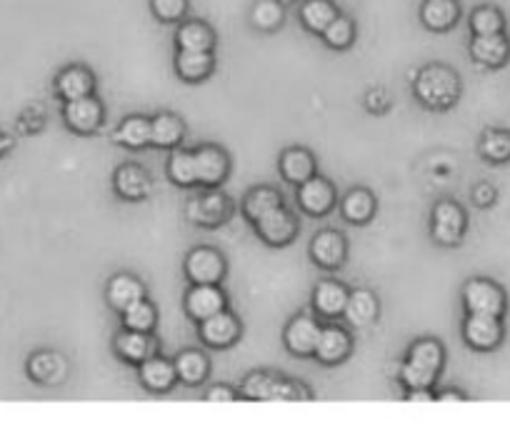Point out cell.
I'll use <instances>...</instances> for the list:
<instances>
[{
  "instance_id": "7",
  "label": "cell",
  "mask_w": 510,
  "mask_h": 430,
  "mask_svg": "<svg viewBox=\"0 0 510 430\" xmlns=\"http://www.w3.org/2000/svg\"><path fill=\"white\" fill-rule=\"evenodd\" d=\"M465 213L453 201H441L433 208V240L443 248H453L463 240Z\"/></svg>"
},
{
  "instance_id": "11",
  "label": "cell",
  "mask_w": 510,
  "mask_h": 430,
  "mask_svg": "<svg viewBox=\"0 0 510 430\" xmlns=\"http://www.w3.org/2000/svg\"><path fill=\"white\" fill-rule=\"evenodd\" d=\"M298 205L300 211H306L308 215H328L336 205V185L328 178L320 175H310L308 181L298 185Z\"/></svg>"
},
{
  "instance_id": "8",
  "label": "cell",
  "mask_w": 510,
  "mask_h": 430,
  "mask_svg": "<svg viewBox=\"0 0 510 430\" xmlns=\"http://www.w3.org/2000/svg\"><path fill=\"white\" fill-rule=\"evenodd\" d=\"M198 338L213 351H226L240 338V320L230 310H220L216 316L198 323Z\"/></svg>"
},
{
  "instance_id": "14",
  "label": "cell",
  "mask_w": 510,
  "mask_h": 430,
  "mask_svg": "<svg viewBox=\"0 0 510 430\" xmlns=\"http://www.w3.org/2000/svg\"><path fill=\"white\" fill-rule=\"evenodd\" d=\"M113 348L115 355H118L121 361L138 365V363L148 361L150 355L158 353V338H156L153 333H146V330L123 328L115 336Z\"/></svg>"
},
{
  "instance_id": "10",
  "label": "cell",
  "mask_w": 510,
  "mask_h": 430,
  "mask_svg": "<svg viewBox=\"0 0 510 430\" xmlns=\"http://www.w3.org/2000/svg\"><path fill=\"white\" fill-rule=\"evenodd\" d=\"M323 326L313 316H295L283 330L285 351L295 358H310L316 353Z\"/></svg>"
},
{
  "instance_id": "2",
  "label": "cell",
  "mask_w": 510,
  "mask_h": 430,
  "mask_svg": "<svg viewBox=\"0 0 510 430\" xmlns=\"http://www.w3.org/2000/svg\"><path fill=\"white\" fill-rule=\"evenodd\" d=\"M240 396L246 400H258V403H283V400H310L306 385L285 381L271 373H250L240 383Z\"/></svg>"
},
{
  "instance_id": "51",
  "label": "cell",
  "mask_w": 510,
  "mask_h": 430,
  "mask_svg": "<svg viewBox=\"0 0 510 430\" xmlns=\"http://www.w3.org/2000/svg\"><path fill=\"white\" fill-rule=\"evenodd\" d=\"M281 3H293V0H281Z\"/></svg>"
},
{
  "instance_id": "42",
  "label": "cell",
  "mask_w": 510,
  "mask_h": 430,
  "mask_svg": "<svg viewBox=\"0 0 510 430\" xmlns=\"http://www.w3.org/2000/svg\"><path fill=\"white\" fill-rule=\"evenodd\" d=\"M480 156L490 163L510 160V133L506 130H488L480 140Z\"/></svg>"
},
{
  "instance_id": "48",
  "label": "cell",
  "mask_w": 510,
  "mask_h": 430,
  "mask_svg": "<svg viewBox=\"0 0 510 430\" xmlns=\"http://www.w3.org/2000/svg\"><path fill=\"white\" fill-rule=\"evenodd\" d=\"M406 400L408 403H435V396L431 393V388H418V390H408Z\"/></svg>"
},
{
  "instance_id": "45",
  "label": "cell",
  "mask_w": 510,
  "mask_h": 430,
  "mask_svg": "<svg viewBox=\"0 0 510 430\" xmlns=\"http://www.w3.org/2000/svg\"><path fill=\"white\" fill-rule=\"evenodd\" d=\"M236 390L233 388H228V385H213L208 393H205V400L208 403H233L236 400Z\"/></svg>"
},
{
  "instance_id": "50",
  "label": "cell",
  "mask_w": 510,
  "mask_h": 430,
  "mask_svg": "<svg viewBox=\"0 0 510 430\" xmlns=\"http://www.w3.org/2000/svg\"><path fill=\"white\" fill-rule=\"evenodd\" d=\"M8 150H11V138L3 136V133H0V156H5Z\"/></svg>"
},
{
  "instance_id": "49",
  "label": "cell",
  "mask_w": 510,
  "mask_h": 430,
  "mask_svg": "<svg viewBox=\"0 0 510 430\" xmlns=\"http://www.w3.org/2000/svg\"><path fill=\"white\" fill-rule=\"evenodd\" d=\"M435 400H438V403H463L465 396H461V393H453V390H448V393H441V396H435Z\"/></svg>"
},
{
  "instance_id": "41",
  "label": "cell",
  "mask_w": 510,
  "mask_h": 430,
  "mask_svg": "<svg viewBox=\"0 0 510 430\" xmlns=\"http://www.w3.org/2000/svg\"><path fill=\"white\" fill-rule=\"evenodd\" d=\"M506 28V18L496 5H480L470 13V31L473 35H493L503 33Z\"/></svg>"
},
{
  "instance_id": "1",
  "label": "cell",
  "mask_w": 510,
  "mask_h": 430,
  "mask_svg": "<svg viewBox=\"0 0 510 430\" xmlns=\"http://www.w3.org/2000/svg\"><path fill=\"white\" fill-rule=\"evenodd\" d=\"M413 93L428 111H448L461 98V78L455 76L453 68L433 63L416 76Z\"/></svg>"
},
{
  "instance_id": "46",
  "label": "cell",
  "mask_w": 510,
  "mask_h": 430,
  "mask_svg": "<svg viewBox=\"0 0 510 430\" xmlns=\"http://www.w3.org/2000/svg\"><path fill=\"white\" fill-rule=\"evenodd\" d=\"M365 103H368V111H371V113H386L388 111V95L383 91L368 93Z\"/></svg>"
},
{
  "instance_id": "12",
  "label": "cell",
  "mask_w": 510,
  "mask_h": 430,
  "mask_svg": "<svg viewBox=\"0 0 510 430\" xmlns=\"http://www.w3.org/2000/svg\"><path fill=\"white\" fill-rule=\"evenodd\" d=\"M463 340L473 351H493L503 340V326L496 316H476L468 313L463 323Z\"/></svg>"
},
{
  "instance_id": "47",
  "label": "cell",
  "mask_w": 510,
  "mask_h": 430,
  "mask_svg": "<svg viewBox=\"0 0 510 430\" xmlns=\"http://www.w3.org/2000/svg\"><path fill=\"white\" fill-rule=\"evenodd\" d=\"M496 201V191L488 185V183H483V185H478L476 191H473V203L480 205V208H488V205Z\"/></svg>"
},
{
  "instance_id": "34",
  "label": "cell",
  "mask_w": 510,
  "mask_h": 430,
  "mask_svg": "<svg viewBox=\"0 0 510 430\" xmlns=\"http://www.w3.org/2000/svg\"><path fill=\"white\" fill-rule=\"evenodd\" d=\"M406 361L418 365L423 371H428V373L438 375L443 371V363H445V351H443V345L438 340L423 338L416 340V343L410 345Z\"/></svg>"
},
{
  "instance_id": "39",
  "label": "cell",
  "mask_w": 510,
  "mask_h": 430,
  "mask_svg": "<svg viewBox=\"0 0 510 430\" xmlns=\"http://www.w3.org/2000/svg\"><path fill=\"white\" fill-rule=\"evenodd\" d=\"M355 33H358V31H355V23H353L351 15L338 13L328 23V28L320 33V38H323V43L333 48V50H348V48L355 43Z\"/></svg>"
},
{
  "instance_id": "25",
  "label": "cell",
  "mask_w": 510,
  "mask_h": 430,
  "mask_svg": "<svg viewBox=\"0 0 510 430\" xmlns=\"http://www.w3.org/2000/svg\"><path fill=\"white\" fill-rule=\"evenodd\" d=\"M216 70L213 50H178L175 56V73L185 83H201Z\"/></svg>"
},
{
  "instance_id": "20",
  "label": "cell",
  "mask_w": 510,
  "mask_h": 430,
  "mask_svg": "<svg viewBox=\"0 0 510 430\" xmlns=\"http://www.w3.org/2000/svg\"><path fill=\"white\" fill-rule=\"evenodd\" d=\"M105 298H108V306L118 310V313H123L128 306H133L138 300L148 298V291L140 278L130 275V273H118V275H113L108 281Z\"/></svg>"
},
{
  "instance_id": "9",
  "label": "cell",
  "mask_w": 510,
  "mask_h": 430,
  "mask_svg": "<svg viewBox=\"0 0 510 430\" xmlns=\"http://www.w3.org/2000/svg\"><path fill=\"white\" fill-rule=\"evenodd\" d=\"M103 118H105V111L95 95H83L63 105V121L78 136H91L95 130H101Z\"/></svg>"
},
{
  "instance_id": "29",
  "label": "cell",
  "mask_w": 510,
  "mask_h": 430,
  "mask_svg": "<svg viewBox=\"0 0 510 430\" xmlns=\"http://www.w3.org/2000/svg\"><path fill=\"white\" fill-rule=\"evenodd\" d=\"M113 140L118 146L130 148V150H140V148L150 146L153 140V121L146 115H128L123 123L118 125L113 133Z\"/></svg>"
},
{
  "instance_id": "18",
  "label": "cell",
  "mask_w": 510,
  "mask_h": 430,
  "mask_svg": "<svg viewBox=\"0 0 510 430\" xmlns=\"http://www.w3.org/2000/svg\"><path fill=\"white\" fill-rule=\"evenodd\" d=\"M353 351V338L351 333L340 326H326L320 330V338L316 345V361L323 365H338L343 363Z\"/></svg>"
},
{
  "instance_id": "27",
  "label": "cell",
  "mask_w": 510,
  "mask_h": 430,
  "mask_svg": "<svg viewBox=\"0 0 510 430\" xmlns=\"http://www.w3.org/2000/svg\"><path fill=\"white\" fill-rule=\"evenodd\" d=\"M348 295L351 291L338 281H320L313 288V308L323 318H340L348 303Z\"/></svg>"
},
{
  "instance_id": "5",
  "label": "cell",
  "mask_w": 510,
  "mask_h": 430,
  "mask_svg": "<svg viewBox=\"0 0 510 430\" xmlns=\"http://www.w3.org/2000/svg\"><path fill=\"white\" fill-rule=\"evenodd\" d=\"M226 258L216 248H193L185 258V278L191 285H220L226 278Z\"/></svg>"
},
{
  "instance_id": "35",
  "label": "cell",
  "mask_w": 510,
  "mask_h": 430,
  "mask_svg": "<svg viewBox=\"0 0 510 430\" xmlns=\"http://www.w3.org/2000/svg\"><path fill=\"white\" fill-rule=\"evenodd\" d=\"M185 138V123L178 115L160 113L153 118V140L150 146L156 148H178Z\"/></svg>"
},
{
  "instance_id": "31",
  "label": "cell",
  "mask_w": 510,
  "mask_h": 430,
  "mask_svg": "<svg viewBox=\"0 0 510 430\" xmlns=\"http://www.w3.org/2000/svg\"><path fill=\"white\" fill-rule=\"evenodd\" d=\"M340 215L351 223V226H365L371 223L375 215V198L371 195V191L365 188H355L351 191L343 203H340Z\"/></svg>"
},
{
  "instance_id": "33",
  "label": "cell",
  "mask_w": 510,
  "mask_h": 430,
  "mask_svg": "<svg viewBox=\"0 0 510 430\" xmlns=\"http://www.w3.org/2000/svg\"><path fill=\"white\" fill-rule=\"evenodd\" d=\"M338 8H336V3L333 0H303V5H300V23L306 28L308 33H316L320 35L328 23L338 15Z\"/></svg>"
},
{
  "instance_id": "23",
  "label": "cell",
  "mask_w": 510,
  "mask_h": 430,
  "mask_svg": "<svg viewBox=\"0 0 510 430\" xmlns=\"http://www.w3.org/2000/svg\"><path fill=\"white\" fill-rule=\"evenodd\" d=\"M461 21L458 0H423L420 5V23L433 33H448Z\"/></svg>"
},
{
  "instance_id": "38",
  "label": "cell",
  "mask_w": 510,
  "mask_h": 430,
  "mask_svg": "<svg viewBox=\"0 0 510 430\" xmlns=\"http://www.w3.org/2000/svg\"><path fill=\"white\" fill-rule=\"evenodd\" d=\"M278 205H283V195L275 191V188H268V185L253 188V191L246 195V201H243V215L248 218L250 223H255L258 218L271 213L273 208H278Z\"/></svg>"
},
{
  "instance_id": "44",
  "label": "cell",
  "mask_w": 510,
  "mask_h": 430,
  "mask_svg": "<svg viewBox=\"0 0 510 430\" xmlns=\"http://www.w3.org/2000/svg\"><path fill=\"white\" fill-rule=\"evenodd\" d=\"M398 378H400V383L406 385L408 390H418V388H431L433 383H435V378L438 375L435 373H428V371H423V368H418V365H413V363H403L400 365V373H398Z\"/></svg>"
},
{
  "instance_id": "15",
  "label": "cell",
  "mask_w": 510,
  "mask_h": 430,
  "mask_svg": "<svg viewBox=\"0 0 510 430\" xmlns=\"http://www.w3.org/2000/svg\"><path fill=\"white\" fill-rule=\"evenodd\" d=\"M195 163H198V185L203 188H220L230 173V158L226 150L218 146L198 148Z\"/></svg>"
},
{
  "instance_id": "17",
  "label": "cell",
  "mask_w": 510,
  "mask_h": 430,
  "mask_svg": "<svg viewBox=\"0 0 510 430\" xmlns=\"http://www.w3.org/2000/svg\"><path fill=\"white\" fill-rule=\"evenodd\" d=\"M138 381L150 393H168L170 388L175 385V381H178L175 363L156 353L148 361L138 363Z\"/></svg>"
},
{
  "instance_id": "40",
  "label": "cell",
  "mask_w": 510,
  "mask_h": 430,
  "mask_svg": "<svg viewBox=\"0 0 510 430\" xmlns=\"http://www.w3.org/2000/svg\"><path fill=\"white\" fill-rule=\"evenodd\" d=\"M121 320H123V328L128 330H146V333H153L156 328V323H158V310L156 306L143 298V300H138L133 306H128L121 313Z\"/></svg>"
},
{
  "instance_id": "19",
  "label": "cell",
  "mask_w": 510,
  "mask_h": 430,
  "mask_svg": "<svg viewBox=\"0 0 510 430\" xmlns=\"http://www.w3.org/2000/svg\"><path fill=\"white\" fill-rule=\"evenodd\" d=\"M113 188L115 193L123 198V201H130V203H138L150 195V175L146 173L143 166H136V163H125L121 168L115 170L113 175Z\"/></svg>"
},
{
  "instance_id": "4",
  "label": "cell",
  "mask_w": 510,
  "mask_h": 430,
  "mask_svg": "<svg viewBox=\"0 0 510 430\" xmlns=\"http://www.w3.org/2000/svg\"><path fill=\"white\" fill-rule=\"evenodd\" d=\"M463 306L468 313H476V316L500 318L506 313V293L493 281L473 278L463 288Z\"/></svg>"
},
{
  "instance_id": "30",
  "label": "cell",
  "mask_w": 510,
  "mask_h": 430,
  "mask_svg": "<svg viewBox=\"0 0 510 430\" xmlns=\"http://www.w3.org/2000/svg\"><path fill=\"white\" fill-rule=\"evenodd\" d=\"M343 318L353 328H368L378 318V298L371 291H351Z\"/></svg>"
},
{
  "instance_id": "22",
  "label": "cell",
  "mask_w": 510,
  "mask_h": 430,
  "mask_svg": "<svg viewBox=\"0 0 510 430\" xmlns=\"http://www.w3.org/2000/svg\"><path fill=\"white\" fill-rule=\"evenodd\" d=\"M28 375L40 385H58L68 375V361L56 351H38L28 361Z\"/></svg>"
},
{
  "instance_id": "32",
  "label": "cell",
  "mask_w": 510,
  "mask_h": 430,
  "mask_svg": "<svg viewBox=\"0 0 510 430\" xmlns=\"http://www.w3.org/2000/svg\"><path fill=\"white\" fill-rule=\"evenodd\" d=\"M175 375H178V381L185 385H203L208 373H210V361H208V355L201 351H183L178 358H175Z\"/></svg>"
},
{
  "instance_id": "16",
  "label": "cell",
  "mask_w": 510,
  "mask_h": 430,
  "mask_svg": "<svg viewBox=\"0 0 510 430\" xmlns=\"http://www.w3.org/2000/svg\"><path fill=\"white\" fill-rule=\"evenodd\" d=\"M228 298L220 291V285H193L185 295V313L191 320L201 323L205 318L216 316L220 310H226Z\"/></svg>"
},
{
  "instance_id": "26",
  "label": "cell",
  "mask_w": 510,
  "mask_h": 430,
  "mask_svg": "<svg viewBox=\"0 0 510 430\" xmlns=\"http://www.w3.org/2000/svg\"><path fill=\"white\" fill-rule=\"evenodd\" d=\"M175 46H178V50H213L216 48V31L198 18L181 21L178 31H175Z\"/></svg>"
},
{
  "instance_id": "6",
  "label": "cell",
  "mask_w": 510,
  "mask_h": 430,
  "mask_svg": "<svg viewBox=\"0 0 510 430\" xmlns=\"http://www.w3.org/2000/svg\"><path fill=\"white\" fill-rule=\"evenodd\" d=\"M253 226H255L258 238H261L265 246H271V248H283L288 243H293L295 236H298V218H295L285 205L273 208L271 213L258 218Z\"/></svg>"
},
{
  "instance_id": "28",
  "label": "cell",
  "mask_w": 510,
  "mask_h": 430,
  "mask_svg": "<svg viewBox=\"0 0 510 430\" xmlns=\"http://www.w3.org/2000/svg\"><path fill=\"white\" fill-rule=\"evenodd\" d=\"M278 168H281V175H283L285 183L300 185L310 175H316V158L308 153L306 148H288V150H283L281 160H278Z\"/></svg>"
},
{
  "instance_id": "3",
  "label": "cell",
  "mask_w": 510,
  "mask_h": 430,
  "mask_svg": "<svg viewBox=\"0 0 510 430\" xmlns=\"http://www.w3.org/2000/svg\"><path fill=\"white\" fill-rule=\"evenodd\" d=\"M233 213V203L226 193L220 191H208L195 195L185 205V215L188 220L198 228H218L226 223L228 218Z\"/></svg>"
},
{
  "instance_id": "43",
  "label": "cell",
  "mask_w": 510,
  "mask_h": 430,
  "mask_svg": "<svg viewBox=\"0 0 510 430\" xmlns=\"http://www.w3.org/2000/svg\"><path fill=\"white\" fill-rule=\"evenodd\" d=\"M188 0H150V11L160 23H181L188 15Z\"/></svg>"
},
{
  "instance_id": "24",
  "label": "cell",
  "mask_w": 510,
  "mask_h": 430,
  "mask_svg": "<svg viewBox=\"0 0 510 430\" xmlns=\"http://www.w3.org/2000/svg\"><path fill=\"white\" fill-rule=\"evenodd\" d=\"M93 91H95V78H93V73L88 68L68 66V68L58 73L56 93L63 103L76 101V98H83V95H93Z\"/></svg>"
},
{
  "instance_id": "37",
  "label": "cell",
  "mask_w": 510,
  "mask_h": 430,
  "mask_svg": "<svg viewBox=\"0 0 510 430\" xmlns=\"http://www.w3.org/2000/svg\"><path fill=\"white\" fill-rule=\"evenodd\" d=\"M285 21V3L281 0H255L250 11V23L261 33H273L278 31Z\"/></svg>"
},
{
  "instance_id": "13",
  "label": "cell",
  "mask_w": 510,
  "mask_h": 430,
  "mask_svg": "<svg viewBox=\"0 0 510 430\" xmlns=\"http://www.w3.org/2000/svg\"><path fill=\"white\" fill-rule=\"evenodd\" d=\"M310 258L323 271H338L348 258V243L338 230H320L310 240Z\"/></svg>"
},
{
  "instance_id": "21",
  "label": "cell",
  "mask_w": 510,
  "mask_h": 430,
  "mask_svg": "<svg viewBox=\"0 0 510 430\" xmlns=\"http://www.w3.org/2000/svg\"><path fill=\"white\" fill-rule=\"evenodd\" d=\"M470 56L483 68H500L510 56V43L506 33L473 35L470 40Z\"/></svg>"
},
{
  "instance_id": "36",
  "label": "cell",
  "mask_w": 510,
  "mask_h": 430,
  "mask_svg": "<svg viewBox=\"0 0 510 430\" xmlns=\"http://www.w3.org/2000/svg\"><path fill=\"white\" fill-rule=\"evenodd\" d=\"M168 178L181 188L198 185V163L195 150H173L168 158Z\"/></svg>"
}]
</instances>
